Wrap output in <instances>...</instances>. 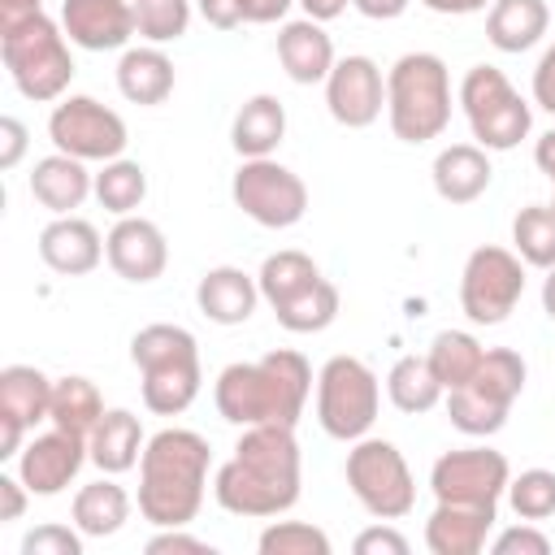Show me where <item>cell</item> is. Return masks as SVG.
<instances>
[{"mask_svg": "<svg viewBox=\"0 0 555 555\" xmlns=\"http://www.w3.org/2000/svg\"><path fill=\"white\" fill-rule=\"evenodd\" d=\"M212 499L230 516H282L299 503L295 425H247L234 455L212 477Z\"/></svg>", "mask_w": 555, "mask_h": 555, "instance_id": "1", "label": "cell"}, {"mask_svg": "<svg viewBox=\"0 0 555 555\" xmlns=\"http://www.w3.org/2000/svg\"><path fill=\"white\" fill-rule=\"evenodd\" d=\"M312 395V364L291 351H264L260 360H234L217 373L212 403L230 425H295Z\"/></svg>", "mask_w": 555, "mask_h": 555, "instance_id": "2", "label": "cell"}, {"mask_svg": "<svg viewBox=\"0 0 555 555\" xmlns=\"http://www.w3.org/2000/svg\"><path fill=\"white\" fill-rule=\"evenodd\" d=\"M208 438L195 429H160L139 455V516L156 529H182L204 507Z\"/></svg>", "mask_w": 555, "mask_h": 555, "instance_id": "3", "label": "cell"}, {"mask_svg": "<svg viewBox=\"0 0 555 555\" xmlns=\"http://www.w3.org/2000/svg\"><path fill=\"white\" fill-rule=\"evenodd\" d=\"M130 364L143 382V408L156 416H178L199 395V343L186 325L152 321L130 338Z\"/></svg>", "mask_w": 555, "mask_h": 555, "instance_id": "4", "label": "cell"}, {"mask_svg": "<svg viewBox=\"0 0 555 555\" xmlns=\"http://www.w3.org/2000/svg\"><path fill=\"white\" fill-rule=\"evenodd\" d=\"M386 121L403 143H429L451 126V69L434 52H403L386 69Z\"/></svg>", "mask_w": 555, "mask_h": 555, "instance_id": "5", "label": "cell"}, {"mask_svg": "<svg viewBox=\"0 0 555 555\" xmlns=\"http://www.w3.org/2000/svg\"><path fill=\"white\" fill-rule=\"evenodd\" d=\"M65 39L69 35L48 13H35V17H22L13 26H0L4 69H9L13 87L26 100L48 104V100H61L65 95V87L74 78V56H69V43Z\"/></svg>", "mask_w": 555, "mask_h": 555, "instance_id": "6", "label": "cell"}, {"mask_svg": "<svg viewBox=\"0 0 555 555\" xmlns=\"http://www.w3.org/2000/svg\"><path fill=\"white\" fill-rule=\"evenodd\" d=\"M460 108L468 117L473 139L486 152H512L533 126V108L520 100V91L494 65H473L460 78Z\"/></svg>", "mask_w": 555, "mask_h": 555, "instance_id": "7", "label": "cell"}, {"mask_svg": "<svg viewBox=\"0 0 555 555\" xmlns=\"http://www.w3.org/2000/svg\"><path fill=\"white\" fill-rule=\"evenodd\" d=\"M382 408L377 373L356 356H330L317 373V421L330 438L356 442L373 429Z\"/></svg>", "mask_w": 555, "mask_h": 555, "instance_id": "8", "label": "cell"}, {"mask_svg": "<svg viewBox=\"0 0 555 555\" xmlns=\"http://www.w3.org/2000/svg\"><path fill=\"white\" fill-rule=\"evenodd\" d=\"M347 486L377 520H403L416 507V481L403 451L386 438H356L347 451Z\"/></svg>", "mask_w": 555, "mask_h": 555, "instance_id": "9", "label": "cell"}, {"mask_svg": "<svg viewBox=\"0 0 555 555\" xmlns=\"http://www.w3.org/2000/svg\"><path fill=\"white\" fill-rule=\"evenodd\" d=\"M525 295V260L507 247H477L460 273V308L473 325H503Z\"/></svg>", "mask_w": 555, "mask_h": 555, "instance_id": "10", "label": "cell"}, {"mask_svg": "<svg viewBox=\"0 0 555 555\" xmlns=\"http://www.w3.org/2000/svg\"><path fill=\"white\" fill-rule=\"evenodd\" d=\"M234 204L243 208V217H251L264 230H286L295 221H304L308 212V186L295 169H286L273 156H251L234 169L230 182Z\"/></svg>", "mask_w": 555, "mask_h": 555, "instance_id": "11", "label": "cell"}, {"mask_svg": "<svg viewBox=\"0 0 555 555\" xmlns=\"http://www.w3.org/2000/svg\"><path fill=\"white\" fill-rule=\"evenodd\" d=\"M48 139L56 152L78 160H117L130 143L126 121L117 108L100 104L95 95H65L48 117Z\"/></svg>", "mask_w": 555, "mask_h": 555, "instance_id": "12", "label": "cell"}, {"mask_svg": "<svg viewBox=\"0 0 555 555\" xmlns=\"http://www.w3.org/2000/svg\"><path fill=\"white\" fill-rule=\"evenodd\" d=\"M507 481H512V464L494 447H460V451L438 455L429 468V490L438 503L499 507V499L507 494Z\"/></svg>", "mask_w": 555, "mask_h": 555, "instance_id": "13", "label": "cell"}, {"mask_svg": "<svg viewBox=\"0 0 555 555\" xmlns=\"http://www.w3.org/2000/svg\"><path fill=\"white\" fill-rule=\"evenodd\" d=\"M325 104H330V117L347 130L373 126L386 108V78L377 69V61L360 56V52L334 61V69L325 78Z\"/></svg>", "mask_w": 555, "mask_h": 555, "instance_id": "14", "label": "cell"}, {"mask_svg": "<svg viewBox=\"0 0 555 555\" xmlns=\"http://www.w3.org/2000/svg\"><path fill=\"white\" fill-rule=\"evenodd\" d=\"M87 460H91L87 438L65 434V429L52 425L48 434H35V438L17 451V477L26 481L30 494L52 499V494H61V490L78 477V468H82Z\"/></svg>", "mask_w": 555, "mask_h": 555, "instance_id": "15", "label": "cell"}, {"mask_svg": "<svg viewBox=\"0 0 555 555\" xmlns=\"http://www.w3.org/2000/svg\"><path fill=\"white\" fill-rule=\"evenodd\" d=\"M104 260L113 264L117 278L126 282H156L169 264V243L156 221L147 217H117V225L104 234Z\"/></svg>", "mask_w": 555, "mask_h": 555, "instance_id": "16", "label": "cell"}, {"mask_svg": "<svg viewBox=\"0 0 555 555\" xmlns=\"http://www.w3.org/2000/svg\"><path fill=\"white\" fill-rule=\"evenodd\" d=\"M61 30L74 48L117 52L134 39V4L130 0H61Z\"/></svg>", "mask_w": 555, "mask_h": 555, "instance_id": "17", "label": "cell"}, {"mask_svg": "<svg viewBox=\"0 0 555 555\" xmlns=\"http://www.w3.org/2000/svg\"><path fill=\"white\" fill-rule=\"evenodd\" d=\"M494 520L499 507L490 503H438L425 520V546L429 555H481Z\"/></svg>", "mask_w": 555, "mask_h": 555, "instance_id": "18", "label": "cell"}, {"mask_svg": "<svg viewBox=\"0 0 555 555\" xmlns=\"http://www.w3.org/2000/svg\"><path fill=\"white\" fill-rule=\"evenodd\" d=\"M39 256H43V264L52 273L82 278L104 260V238H100V230L91 221L69 212V217H56V221H48L39 230Z\"/></svg>", "mask_w": 555, "mask_h": 555, "instance_id": "19", "label": "cell"}, {"mask_svg": "<svg viewBox=\"0 0 555 555\" xmlns=\"http://www.w3.org/2000/svg\"><path fill=\"white\" fill-rule=\"evenodd\" d=\"M278 61H282L291 82L312 87V82L330 78L338 56H334V39L325 35V26L312 17H299V22H286L278 30Z\"/></svg>", "mask_w": 555, "mask_h": 555, "instance_id": "20", "label": "cell"}, {"mask_svg": "<svg viewBox=\"0 0 555 555\" xmlns=\"http://www.w3.org/2000/svg\"><path fill=\"white\" fill-rule=\"evenodd\" d=\"M30 195L48 212L69 217L74 208H82L87 195H95V173H87V160L65 156V152H52V156L35 160V169H30Z\"/></svg>", "mask_w": 555, "mask_h": 555, "instance_id": "21", "label": "cell"}, {"mask_svg": "<svg viewBox=\"0 0 555 555\" xmlns=\"http://www.w3.org/2000/svg\"><path fill=\"white\" fill-rule=\"evenodd\" d=\"M195 304L212 325H243L260 304V282L234 264H217L199 278Z\"/></svg>", "mask_w": 555, "mask_h": 555, "instance_id": "22", "label": "cell"}, {"mask_svg": "<svg viewBox=\"0 0 555 555\" xmlns=\"http://www.w3.org/2000/svg\"><path fill=\"white\" fill-rule=\"evenodd\" d=\"M434 191L447 199V204H473L486 195L490 186V156L481 143H451L434 156Z\"/></svg>", "mask_w": 555, "mask_h": 555, "instance_id": "23", "label": "cell"}, {"mask_svg": "<svg viewBox=\"0 0 555 555\" xmlns=\"http://www.w3.org/2000/svg\"><path fill=\"white\" fill-rule=\"evenodd\" d=\"M143 447H147V438H143V425H139V416H134L130 408H108V412L100 416V425L91 429V438H87L91 464H95L100 473H108V477L130 473V468L139 464Z\"/></svg>", "mask_w": 555, "mask_h": 555, "instance_id": "24", "label": "cell"}, {"mask_svg": "<svg viewBox=\"0 0 555 555\" xmlns=\"http://www.w3.org/2000/svg\"><path fill=\"white\" fill-rule=\"evenodd\" d=\"M117 91L130 100V104H165L173 95V61L147 43V48H126L121 61H117Z\"/></svg>", "mask_w": 555, "mask_h": 555, "instance_id": "25", "label": "cell"}, {"mask_svg": "<svg viewBox=\"0 0 555 555\" xmlns=\"http://www.w3.org/2000/svg\"><path fill=\"white\" fill-rule=\"evenodd\" d=\"M551 26L546 0H494L486 9V39L499 52H529Z\"/></svg>", "mask_w": 555, "mask_h": 555, "instance_id": "26", "label": "cell"}, {"mask_svg": "<svg viewBox=\"0 0 555 555\" xmlns=\"http://www.w3.org/2000/svg\"><path fill=\"white\" fill-rule=\"evenodd\" d=\"M286 139V108L278 95H251L243 100V108L234 113V126H230V143L243 160L251 156H273L278 143Z\"/></svg>", "mask_w": 555, "mask_h": 555, "instance_id": "27", "label": "cell"}, {"mask_svg": "<svg viewBox=\"0 0 555 555\" xmlns=\"http://www.w3.org/2000/svg\"><path fill=\"white\" fill-rule=\"evenodd\" d=\"M69 516L82 529V538H113L130 520V494H126V486L100 477V481H91L74 494Z\"/></svg>", "mask_w": 555, "mask_h": 555, "instance_id": "28", "label": "cell"}, {"mask_svg": "<svg viewBox=\"0 0 555 555\" xmlns=\"http://www.w3.org/2000/svg\"><path fill=\"white\" fill-rule=\"evenodd\" d=\"M104 412H108V408H104V399H100V390H95L91 377L69 373V377H56V382H52L48 421H52L56 429L78 434V438H91V429L100 425Z\"/></svg>", "mask_w": 555, "mask_h": 555, "instance_id": "29", "label": "cell"}, {"mask_svg": "<svg viewBox=\"0 0 555 555\" xmlns=\"http://www.w3.org/2000/svg\"><path fill=\"white\" fill-rule=\"evenodd\" d=\"M48 403H52V377L35 364H4L0 369V412L17 416L26 429L48 421Z\"/></svg>", "mask_w": 555, "mask_h": 555, "instance_id": "30", "label": "cell"}, {"mask_svg": "<svg viewBox=\"0 0 555 555\" xmlns=\"http://www.w3.org/2000/svg\"><path fill=\"white\" fill-rule=\"evenodd\" d=\"M386 395H390V403H395L399 412L421 416V412H434L447 390H442V382L434 377V369H429L425 356H399V360L390 364V373H386Z\"/></svg>", "mask_w": 555, "mask_h": 555, "instance_id": "31", "label": "cell"}, {"mask_svg": "<svg viewBox=\"0 0 555 555\" xmlns=\"http://www.w3.org/2000/svg\"><path fill=\"white\" fill-rule=\"evenodd\" d=\"M273 317H278V325L291 330V334H321V330H330L334 317H338V286H334L330 278H317V282L304 286L299 295L273 304Z\"/></svg>", "mask_w": 555, "mask_h": 555, "instance_id": "32", "label": "cell"}, {"mask_svg": "<svg viewBox=\"0 0 555 555\" xmlns=\"http://www.w3.org/2000/svg\"><path fill=\"white\" fill-rule=\"evenodd\" d=\"M481 356H486V347L468 330H438L434 343H429V351H425V360H429L434 377L442 382V390L468 386L473 373H477V364H481Z\"/></svg>", "mask_w": 555, "mask_h": 555, "instance_id": "33", "label": "cell"}, {"mask_svg": "<svg viewBox=\"0 0 555 555\" xmlns=\"http://www.w3.org/2000/svg\"><path fill=\"white\" fill-rule=\"evenodd\" d=\"M525 377H529V369H525L520 351H512V347H490V351L481 356V364H477V373H473L468 386H473L477 395H486L490 403H499V408L512 412V403H516L520 390H525Z\"/></svg>", "mask_w": 555, "mask_h": 555, "instance_id": "34", "label": "cell"}, {"mask_svg": "<svg viewBox=\"0 0 555 555\" xmlns=\"http://www.w3.org/2000/svg\"><path fill=\"white\" fill-rule=\"evenodd\" d=\"M317 278H321L317 260H312L308 251H295V247L264 256V264H260V273H256V282H260V299H269V308L282 304V299H291V295H299V291L312 286Z\"/></svg>", "mask_w": 555, "mask_h": 555, "instance_id": "35", "label": "cell"}, {"mask_svg": "<svg viewBox=\"0 0 555 555\" xmlns=\"http://www.w3.org/2000/svg\"><path fill=\"white\" fill-rule=\"evenodd\" d=\"M95 199H100L108 212L130 217V212L147 199V169H143L139 160H126V156L104 160L100 173H95Z\"/></svg>", "mask_w": 555, "mask_h": 555, "instance_id": "36", "label": "cell"}, {"mask_svg": "<svg viewBox=\"0 0 555 555\" xmlns=\"http://www.w3.org/2000/svg\"><path fill=\"white\" fill-rule=\"evenodd\" d=\"M512 243L516 256L533 269H555V217L546 204H529L512 221Z\"/></svg>", "mask_w": 555, "mask_h": 555, "instance_id": "37", "label": "cell"}, {"mask_svg": "<svg viewBox=\"0 0 555 555\" xmlns=\"http://www.w3.org/2000/svg\"><path fill=\"white\" fill-rule=\"evenodd\" d=\"M447 416L460 434L468 438H490L507 425V408L490 403L486 395H477L473 386H460V390H447Z\"/></svg>", "mask_w": 555, "mask_h": 555, "instance_id": "38", "label": "cell"}, {"mask_svg": "<svg viewBox=\"0 0 555 555\" xmlns=\"http://www.w3.org/2000/svg\"><path fill=\"white\" fill-rule=\"evenodd\" d=\"M134 4V35L147 43H173L191 26V0H130Z\"/></svg>", "mask_w": 555, "mask_h": 555, "instance_id": "39", "label": "cell"}, {"mask_svg": "<svg viewBox=\"0 0 555 555\" xmlns=\"http://www.w3.org/2000/svg\"><path fill=\"white\" fill-rule=\"evenodd\" d=\"M260 555H330V533L308 520H273L256 538Z\"/></svg>", "mask_w": 555, "mask_h": 555, "instance_id": "40", "label": "cell"}, {"mask_svg": "<svg viewBox=\"0 0 555 555\" xmlns=\"http://www.w3.org/2000/svg\"><path fill=\"white\" fill-rule=\"evenodd\" d=\"M507 503L520 520H551L555 516V473L551 468H525L507 481Z\"/></svg>", "mask_w": 555, "mask_h": 555, "instance_id": "41", "label": "cell"}, {"mask_svg": "<svg viewBox=\"0 0 555 555\" xmlns=\"http://www.w3.org/2000/svg\"><path fill=\"white\" fill-rule=\"evenodd\" d=\"M22 555H82V529L74 525H35L22 538Z\"/></svg>", "mask_w": 555, "mask_h": 555, "instance_id": "42", "label": "cell"}, {"mask_svg": "<svg viewBox=\"0 0 555 555\" xmlns=\"http://www.w3.org/2000/svg\"><path fill=\"white\" fill-rule=\"evenodd\" d=\"M490 551H494V555H551V538H546L542 529H533V520H525V525L503 529V533L490 542Z\"/></svg>", "mask_w": 555, "mask_h": 555, "instance_id": "43", "label": "cell"}, {"mask_svg": "<svg viewBox=\"0 0 555 555\" xmlns=\"http://www.w3.org/2000/svg\"><path fill=\"white\" fill-rule=\"evenodd\" d=\"M143 551H147V555H212V546H208L204 538L186 533V525H182V529H160V533H152V538L143 542Z\"/></svg>", "mask_w": 555, "mask_h": 555, "instance_id": "44", "label": "cell"}, {"mask_svg": "<svg viewBox=\"0 0 555 555\" xmlns=\"http://www.w3.org/2000/svg\"><path fill=\"white\" fill-rule=\"evenodd\" d=\"M356 555H408V538L390 525H373L364 533H356Z\"/></svg>", "mask_w": 555, "mask_h": 555, "instance_id": "45", "label": "cell"}, {"mask_svg": "<svg viewBox=\"0 0 555 555\" xmlns=\"http://www.w3.org/2000/svg\"><path fill=\"white\" fill-rule=\"evenodd\" d=\"M533 104L555 117V43H551V48L538 56V65H533Z\"/></svg>", "mask_w": 555, "mask_h": 555, "instance_id": "46", "label": "cell"}, {"mask_svg": "<svg viewBox=\"0 0 555 555\" xmlns=\"http://www.w3.org/2000/svg\"><path fill=\"white\" fill-rule=\"evenodd\" d=\"M26 156V126L17 117H0V169H13Z\"/></svg>", "mask_w": 555, "mask_h": 555, "instance_id": "47", "label": "cell"}, {"mask_svg": "<svg viewBox=\"0 0 555 555\" xmlns=\"http://www.w3.org/2000/svg\"><path fill=\"white\" fill-rule=\"evenodd\" d=\"M26 481L13 473H0V520H22L26 512Z\"/></svg>", "mask_w": 555, "mask_h": 555, "instance_id": "48", "label": "cell"}, {"mask_svg": "<svg viewBox=\"0 0 555 555\" xmlns=\"http://www.w3.org/2000/svg\"><path fill=\"white\" fill-rule=\"evenodd\" d=\"M195 9H199V17H204L208 26H217V30H234V26L243 22L238 0H195Z\"/></svg>", "mask_w": 555, "mask_h": 555, "instance_id": "49", "label": "cell"}, {"mask_svg": "<svg viewBox=\"0 0 555 555\" xmlns=\"http://www.w3.org/2000/svg\"><path fill=\"white\" fill-rule=\"evenodd\" d=\"M295 0H238L243 9V22H256V26H269V22H282L291 13Z\"/></svg>", "mask_w": 555, "mask_h": 555, "instance_id": "50", "label": "cell"}, {"mask_svg": "<svg viewBox=\"0 0 555 555\" xmlns=\"http://www.w3.org/2000/svg\"><path fill=\"white\" fill-rule=\"evenodd\" d=\"M408 4L412 0H351V9L364 13V17H373V22H395V17L408 13Z\"/></svg>", "mask_w": 555, "mask_h": 555, "instance_id": "51", "label": "cell"}, {"mask_svg": "<svg viewBox=\"0 0 555 555\" xmlns=\"http://www.w3.org/2000/svg\"><path fill=\"white\" fill-rule=\"evenodd\" d=\"M429 13H442V17H468V13H481L490 9L494 0H421Z\"/></svg>", "mask_w": 555, "mask_h": 555, "instance_id": "52", "label": "cell"}, {"mask_svg": "<svg viewBox=\"0 0 555 555\" xmlns=\"http://www.w3.org/2000/svg\"><path fill=\"white\" fill-rule=\"evenodd\" d=\"M22 434H26V425L17 416H4L0 412V460H13L22 451Z\"/></svg>", "mask_w": 555, "mask_h": 555, "instance_id": "53", "label": "cell"}, {"mask_svg": "<svg viewBox=\"0 0 555 555\" xmlns=\"http://www.w3.org/2000/svg\"><path fill=\"white\" fill-rule=\"evenodd\" d=\"M299 9H304V17H312V22H334L351 0H295Z\"/></svg>", "mask_w": 555, "mask_h": 555, "instance_id": "54", "label": "cell"}, {"mask_svg": "<svg viewBox=\"0 0 555 555\" xmlns=\"http://www.w3.org/2000/svg\"><path fill=\"white\" fill-rule=\"evenodd\" d=\"M39 4H43V0H0V26H13V22H22V17L43 13Z\"/></svg>", "mask_w": 555, "mask_h": 555, "instance_id": "55", "label": "cell"}, {"mask_svg": "<svg viewBox=\"0 0 555 555\" xmlns=\"http://www.w3.org/2000/svg\"><path fill=\"white\" fill-rule=\"evenodd\" d=\"M542 312L555 321V269H546V278H542Z\"/></svg>", "mask_w": 555, "mask_h": 555, "instance_id": "56", "label": "cell"}, {"mask_svg": "<svg viewBox=\"0 0 555 555\" xmlns=\"http://www.w3.org/2000/svg\"><path fill=\"white\" fill-rule=\"evenodd\" d=\"M551 186H555V173H551ZM546 208H551V217H555V195H551V204H546Z\"/></svg>", "mask_w": 555, "mask_h": 555, "instance_id": "57", "label": "cell"}]
</instances>
